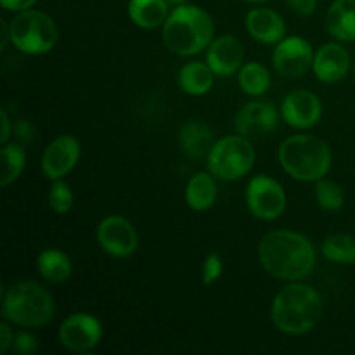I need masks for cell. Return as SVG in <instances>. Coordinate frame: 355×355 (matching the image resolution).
Masks as SVG:
<instances>
[{
  "label": "cell",
  "instance_id": "6da1fadb",
  "mask_svg": "<svg viewBox=\"0 0 355 355\" xmlns=\"http://www.w3.org/2000/svg\"><path fill=\"white\" fill-rule=\"evenodd\" d=\"M259 259L270 276L283 281H300L314 269L315 250L305 236L279 229L263 236Z\"/></svg>",
  "mask_w": 355,
  "mask_h": 355
},
{
  "label": "cell",
  "instance_id": "7a4b0ae2",
  "mask_svg": "<svg viewBox=\"0 0 355 355\" xmlns=\"http://www.w3.org/2000/svg\"><path fill=\"white\" fill-rule=\"evenodd\" d=\"M322 315V298L314 288L295 283L276 295L270 309L274 326L286 335L311 331Z\"/></svg>",
  "mask_w": 355,
  "mask_h": 355
},
{
  "label": "cell",
  "instance_id": "3957f363",
  "mask_svg": "<svg viewBox=\"0 0 355 355\" xmlns=\"http://www.w3.org/2000/svg\"><path fill=\"white\" fill-rule=\"evenodd\" d=\"M214 19L196 6L177 7L163 24V42L177 55H194L205 51L214 38Z\"/></svg>",
  "mask_w": 355,
  "mask_h": 355
},
{
  "label": "cell",
  "instance_id": "277c9868",
  "mask_svg": "<svg viewBox=\"0 0 355 355\" xmlns=\"http://www.w3.org/2000/svg\"><path fill=\"white\" fill-rule=\"evenodd\" d=\"M279 162L284 172L293 179L311 182L322 179L329 172L331 151L315 135H293L281 144Z\"/></svg>",
  "mask_w": 355,
  "mask_h": 355
},
{
  "label": "cell",
  "instance_id": "5b68a950",
  "mask_svg": "<svg viewBox=\"0 0 355 355\" xmlns=\"http://www.w3.org/2000/svg\"><path fill=\"white\" fill-rule=\"evenodd\" d=\"M51 293L35 281H17L3 295V318L23 328H40L54 315Z\"/></svg>",
  "mask_w": 355,
  "mask_h": 355
},
{
  "label": "cell",
  "instance_id": "8992f818",
  "mask_svg": "<svg viewBox=\"0 0 355 355\" xmlns=\"http://www.w3.org/2000/svg\"><path fill=\"white\" fill-rule=\"evenodd\" d=\"M10 42L24 54H47L58 42V26L40 10H21L10 23Z\"/></svg>",
  "mask_w": 355,
  "mask_h": 355
},
{
  "label": "cell",
  "instance_id": "52a82bcc",
  "mask_svg": "<svg viewBox=\"0 0 355 355\" xmlns=\"http://www.w3.org/2000/svg\"><path fill=\"white\" fill-rule=\"evenodd\" d=\"M255 151L243 135H229L214 144L208 155V170L222 180H236L253 168Z\"/></svg>",
  "mask_w": 355,
  "mask_h": 355
},
{
  "label": "cell",
  "instance_id": "ba28073f",
  "mask_svg": "<svg viewBox=\"0 0 355 355\" xmlns=\"http://www.w3.org/2000/svg\"><path fill=\"white\" fill-rule=\"evenodd\" d=\"M246 205L260 220H276L286 208V194L277 180L257 175L246 187Z\"/></svg>",
  "mask_w": 355,
  "mask_h": 355
},
{
  "label": "cell",
  "instance_id": "9c48e42d",
  "mask_svg": "<svg viewBox=\"0 0 355 355\" xmlns=\"http://www.w3.org/2000/svg\"><path fill=\"white\" fill-rule=\"evenodd\" d=\"M97 241L107 255L116 259H127L134 255L139 246L134 225L121 215H110L101 220L97 227Z\"/></svg>",
  "mask_w": 355,
  "mask_h": 355
},
{
  "label": "cell",
  "instance_id": "30bf717a",
  "mask_svg": "<svg viewBox=\"0 0 355 355\" xmlns=\"http://www.w3.org/2000/svg\"><path fill=\"white\" fill-rule=\"evenodd\" d=\"M274 68L286 78L304 76L314 64V52L311 44L300 37L283 38L272 54Z\"/></svg>",
  "mask_w": 355,
  "mask_h": 355
},
{
  "label": "cell",
  "instance_id": "8fae6325",
  "mask_svg": "<svg viewBox=\"0 0 355 355\" xmlns=\"http://www.w3.org/2000/svg\"><path fill=\"white\" fill-rule=\"evenodd\" d=\"M103 336L101 322L90 314H73L59 328V340L71 352H89Z\"/></svg>",
  "mask_w": 355,
  "mask_h": 355
},
{
  "label": "cell",
  "instance_id": "7c38bea8",
  "mask_svg": "<svg viewBox=\"0 0 355 355\" xmlns=\"http://www.w3.org/2000/svg\"><path fill=\"white\" fill-rule=\"evenodd\" d=\"M277 125V111L269 101H253L238 113L234 121L236 132L246 139L270 134Z\"/></svg>",
  "mask_w": 355,
  "mask_h": 355
},
{
  "label": "cell",
  "instance_id": "4fadbf2b",
  "mask_svg": "<svg viewBox=\"0 0 355 355\" xmlns=\"http://www.w3.org/2000/svg\"><path fill=\"white\" fill-rule=\"evenodd\" d=\"M80 158V144L73 135H61L47 146L42 158V170L52 180L62 179L75 168Z\"/></svg>",
  "mask_w": 355,
  "mask_h": 355
},
{
  "label": "cell",
  "instance_id": "5bb4252c",
  "mask_svg": "<svg viewBox=\"0 0 355 355\" xmlns=\"http://www.w3.org/2000/svg\"><path fill=\"white\" fill-rule=\"evenodd\" d=\"M281 114L284 121L295 128H311L321 120L322 104L307 90H295L284 97L281 104Z\"/></svg>",
  "mask_w": 355,
  "mask_h": 355
},
{
  "label": "cell",
  "instance_id": "9a60e30c",
  "mask_svg": "<svg viewBox=\"0 0 355 355\" xmlns=\"http://www.w3.org/2000/svg\"><path fill=\"white\" fill-rule=\"evenodd\" d=\"M243 58H245L243 45L231 35L218 37L208 45L207 62L211 71L218 76L234 75L241 68Z\"/></svg>",
  "mask_w": 355,
  "mask_h": 355
},
{
  "label": "cell",
  "instance_id": "2e32d148",
  "mask_svg": "<svg viewBox=\"0 0 355 355\" xmlns=\"http://www.w3.org/2000/svg\"><path fill=\"white\" fill-rule=\"evenodd\" d=\"M314 68L315 76L324 83H335L345 78L350 68V55L347 49L338 44H326L322 45L314 55Z\"/></svg>",
  "mask_w": 355,
  "mask_h": 355
},
{
  "label": "cell",
  "instance_id": "e0dca14e",
  "mask_svg": "<svg viewBox=\"0 0 355 355\" xmlns=\"http://www.w3.org/2000/svg\"><path fill=\"white\" fill-rule=\"evenodd\" d=\"M246 30L262 44H279L286 33L284 21L272 9H253L246 14Z\"/></svg>",
  "mask_w": 355,
  "mask_h": 355
},
{
  "label": "cell",
  "instance_id": "ac0fdd59",
  "mask_svg": "<svg viewBox=\"0 0 355 355\" xmlns=\"http://www.w3.org/2000/svg\"><path fill=\"white\" fill-rule=\"evenodd\" d=\"M179 144L184 155L193 159L208 158L214 148V132L200 121H187L179 134Z\"/></svg>",
  "mask_w": 355,
  "mask_h": 355
},
{
  "label": "cell",
  "instance_id": "d6986e66",
  "mask_svg": "<svg viewBox=\"0 0 355 355\" xmlns=\"http://www.w3.org/2000/svg\"><path fill=\"white\" fill-rule=\"evenodd\" d=\"M328 31L343 42L355 40V0H335L326 14Z\"/></svg>",
  "mask_w": 355,
  "mask_h": 355
},
{
  "label": "cell",
  "instance_id": "ffe728a7",
  "mask_svg": "<svg viewBox=\"0 0 355 355\" xmlns=\"http://www.w3.org/2000/svg\"><path fill=\"white\" fill-rule=\"evenodd\" d=\"M128 14L137 26L153 30L159 24H165L168 17V2L166 0H130Z\"/></svg>",
  "mask_w": 355,
  "mask_h": 355
},
{
  "label": "cell",
  "instance_id": "44dd1931",
  "mask_svg": "<svg viewBox=\"0 0 355 355\" xmlns=\"http://www.w3.org/2000/svg\"><path fill=\"white\" fill-rule=\"evenodd\" d=\"M217 198V186H215L214 177L207 172H200L187 182L186 187V201L189 208L196 211H205L215 203Z\"/></svg>",
  "mask_w": 355,
  "mask_h": 355
},
{
  "label": "cell",
  "instance_id": "7402d4cb",
  "mask_svg": "<svg viewBox=\"0 0 355 355\" xmlns=\"http://www.w3.org/2000/svg\"><path fill=\"white\" fill-rule=\"evenodd\" d=\"M38 274L49 283H64L71 276V260L59 250H45L37 260Z\"/></svg>",
  "mask_w": 355,
  "mask_h": 355
},
{
  "label": "cell",
  "instance_id": "603a6c76",
  "mask_svg": "<svg viewBox=\"0 0 355 355\" xmlns=\"http://www.w3.org/2000/svg\"><path fill=\"white\" fill-rule=\"evenodd\" d=\"M179 85L189 96H203L214 85V71L203 62H187L179 73Z\"/></svg>",
  "mask_w": 355,
  "mask_h": 355
},
{
  "label": "cell",
  "instance_id": "cb8c5ba5",
  "mask_svg": "<svg viewBox=\"0 0 355 355\" xmlns=\"http://www.w3.org/2000/svg\"><path fill=\"white\" fill-rule=\"evenodd\" d=\"M239 87L248 96H262L270 87V75L260 62H248L241 66L238 73Z\"/></svg>",
  "mask_w": 355,
  "mask_h": 355
},
{
  "label": "cell",
  "instance_id": "d4e9b609",
  "mask_svg": "<svg viewBox=\"0 0 355 355\" xmlns=\"http://www.w3.org/2000/svg\"><path fill=\"white\" fill-rule=\"evenodd\" d=\"M322 255L336 263H355V236L335 234L322 243Z\"/></svg>",
  "mask_w": 355,
  "mask_h": 355
},
{
  "label": "cell",
  "instance_id": "484cf974",
  "mask_svg": "<svg viewBox=\"0 0 355 355\" xmlns=\"http://www.w3.org/2000/svg\"><path fill=\"white\" fill-rule=\"evenodd\" d=\"M24 149L17 144H7L2 148V186L7 187L17 180L24 168Z\"/></svg>",
  "mask_w": 355,
  "mask_h": 355
},
{
  "label": "cell",
  "instance_id": "4316f807",
  "mask_svg": "<svg viewBox=\"0 0 355 355\" xmlns=\"http://www.w3.org/2000/svg\"><path fill=\"white\" fill-rule=\"evenodd\" d=\"M315 198H318V203L322 210L328 211H336L343 207V201H345V194L343 189L333 180H324L319 179L318 186H315Z\"/></svg>",
  "mask_w": 355,
  "mask_h": 355
},
{
  "label": "cell",
  "instance_id": "83f0119b",
  "mask_svg": "<svg viewBox=\"0 0 355 355\" xmlns=\"http://www.w3.org/2000/svg\"><path fill=\"white\" fill-rule=\"evenodd\" d=\"M49 205L58 214H68L73 207V193L66 182L61 179L54 180L51 191H49Z\"/></svg>",
  "mask_w": 355,
  "mask_h": 355
},
{
  "label": "cell",
  "instance_id": "f1b7e54d",
  "mask_svg": "<svg viewBox=\"0 0 355 355\" xmlns=\"http://www.w3.org/2000/svg\"><path fill=\"white\" fill-rule=\"evenodd\" d=\"M222 270H224V263H222L220 255L210 253L203 263V277H201V281H203L205 286H210L211 283H215L222 276Z\"/></svg>",
  "mask_w": 355,
  "mask_h": 355
},
{
  "label": "cell",
  "instance_id": "f546056e",
  "mask_svg": "<svg viewBox=\"0 0 355 355\" xmlns=\"http://www.w3.org/2000/svg\"><path fill=\"white\" fill-rule=\"evenodd\" d=\"M12 347L16 349L17 354H23V355H31L38 350V343L37 340H35V336L26 331H21L14 336Z\"/></svg>",
  "mask_w": 355,
  "mask_h": 355
},
{
  "label": "cell",
  "instance_id": "4dcf8cb0",
  "mask_svg": "<svg viewBox=\"0 0 355 355\" xmlns=\"http://www.w3.org/2000/svg\"><path fill=\"white\" fill-rule=\"evenodd\" d=\"M286 3L300 16H311L318 7V0H286Z\"/></svg>",
  "mask_w": 355,
  "mask_h": 355
},
{
  "label": "cell",
  "instance_id": "1f68e13d",
  "mask_svg": "<svg viewBox=\"0 0 355 355\" xmlns=\"http://www.w3.org/2000/svg\"><path fill=\"white\" fill-rule=\"evenodd\" d=\"M38 0H0L3 9L7 10H16V12H21V10L30 9L31 6H35Z\"/></svg>",
  "mask_w": 355,
  "mask_h": 355
},
{
  "label": "cell",
  "instance_id": "d6a6232c",
  "mask_svg": "<svg viewBox=\"0 0 355 355\" xmlns=\"http://www.w3.org/2000/svg\"><path fill=\"white\" fill-rule=\"evenodd\" d=\"M12 343H14V333L10 331V328L6 324V322H2V324H0V352L6 354Z\"/></svg>",
  "mask_w": 355,
  "mask_h": 355
},
{
  "label": "cell",
  "instance_id": "836d02e7",
  "mask_svg": "<svg viewBox=\"0 0 355 355\" xmlns=\"http://www.w3.org/2000/svg\"><path fill=\"white\" fill-rule=\"evenodd\" d=\"M16 135L24 142H30L35 135V128L30 121L23 120L16 125Z\"/></svg>",
  "mask_w": 355,
  "mask_h": 355
},
{
  "label": "cell",
  "instance_id": "e575fe53",
  "mask_svg": "<svg viewBox=\"0 0 355 355\" xmlns=\"http://www.w3.org/2000/svg\"><path fill=\"white\" fill-rule=\"evenodd\" d=\"M0 118H2V135H0V142H2V144H6L7 139H9V135H10V120H9V116H7L6 110H2Z\"/></svg>",
  "mask_w": 355,
  "mask_h": 355
},
{
  "label": "cell",
  "instance_id": "d590c367",
  "mask_svg": "<svg viewBox=\"0 0 355 355\" xmlns=\"http://www.w3.org/2000/svg\"><path fill=\"white\" fill-rule=\"evenodd\" d=\"M0 26H2V49H6L10 40V26H7L6 21H0Z\"/></svg>",
  "mask_w": 355,
  "mask_h": 355
},
{
  "label": "cell",
  "instance_id": "8d00e7d4",
  "mask_svg": "<svg viewBox=\"0 0 355 355\" xmlns=\"http://www.w3.org/2000/svg\"><path fill=\"white\" fill-rule=\"evenodd\" d=\"M166 2L172 3V6H182V3L186 2V0H166Z\"/></svg>",
  "mask_w": 355,
  "mask_h": 355
},
{
  "label": "cell",
  "instance_id": "74e56055",
  "mask_svg": "<svg viewBox=\"0 0 355 355\" xmlns=\"http://www.w3.org/2000/svg\"><path fill=\"white\" fill-rule=\"evenodd\" d=\"M245 2H250V3H260V2H266V0H245Z\"/></svg>",
  "mask_w": 355,
  "mask_h": 355
},
{
  "label": "cell",
  "instance_id": "f35d334b",
  "mask_svg": "<svg viewBox=\"0 0 355 355\" xmlns=\"http://www.w3.org/2000/svg\"><path fill=\"white\" fill-rule=\"evenodd\" d=\"M354 71H355V62H354Z\"/></svg>",
  "mask_w": 355,
  "mask_h": 355
}]
</instances>
